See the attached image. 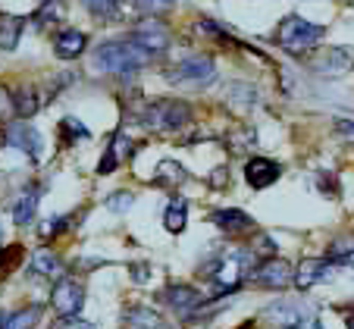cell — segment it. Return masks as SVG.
<instances>
[{
  "label": "cell",
  "instance_id": "cell-3",
  "mask_svg": "<svg viewBox=\"0 0 354 329\" xmlns=\"http://www.w3.org/2000/svg\"><path fill=\"white\" fill-rule=\"evenodd\" d=\"M323 35H326V28L317 26V22H308V19H301V16H288V19L279 26L276 41H279V47L286 50V54L304 57L320 44Z\"/></svg>",
  "mask_w": 354,
  "mask_h": 329
},
{
  "label": "cell",
  "instance_id": "cell-33",
  "mask_svg": "<svg viewBox=\"0 0 354 329\" xmlns=\"http://www.w3.org/2000/svg\"><path fill=\"white\" fill-rule=\"evenodd\" d=\"M226 182H229L226 169H214V176H210V185H226Z\"/></svg>",
  "mask_w": 354,
  "mask_h": 329
},
{
  "label": "cell",
  "instance_id": "cell-5",
  "mask_svg": "<svg viewBox=\"0 0 354 329\" xmlns=\"http://www.w3.org/2000/svg\"><path fill=\"white\" fill-rule=\"evenodd\" d=\"M273 326L279 329H323L320 317H317V308L301 298H282V301H273L267 310H263Z\"/></svg>",
  "mask_w": 354,
  "mask_h": 329
},
{
  "label": "cell",
  "instance_id": "cell-37",
  "mask_svg": "<svg viewBox=\"0 0 354 329\" xmlns=\"http://www.w3.org/2000/svg\"><path fill=\"white\" fill-rule=\"evenodd\" d=\"M44 3H50V0H44Z\"/></svg>",
  "mask_w": 354,
  "mask_h": 329
},
{
  "label": "cell",
  "instance_id": "cell-19",
  "mask_svg": "<svg viewBox=\"0 0 354 329\" xmlns=\"http://www.w3.org/2000/svg\"><path fill=\"white\" fill-rule=\"evenodd\" d=\"M32 273L44 276V279H57V276H63V261L50 248H41L32 254Z\"/></svg>",
  "mask_w": 354,
  "mask_h": 329
},
{
  "label": "cell",
  "instance_id": "cell-13",
  "mask_svg": "<svg viewBox=\"0 0 354 329\" xmlns=\"http://www.w3.org/2000/svg\"><path fill=\"white\" fill-rule=\"evenodd\" d=\"M245 179L251 188H267L279 179V163L267 160V157H254L245 163Z\"/></svg>",
  "mask_w": 354,
  "mask_h": 329
},
{
  "label": "cell",
  "instance_id": "cell-9",
  "mask_svg": "<svg viewBox=\"0 0 354 329\" xmlns=\"http://www.w3.org/2000/svg\"><path fill=\"white\" fill-rule=\"evenodd\" d=\"M292 263L279 261V257H273V261H263L254 267V273H251V279L257 282V285H263V289H286V285H292Z\"/></svg>",
  "mask_w": 354,
  "mask_h": 329
},
{
  "label": "cell",
  "instance_id": "cell-11",
  "mask_svg": "<svg viewBox=\"0 0 354 329\" xmlns=\"http://www.w3.org/2000/svg\"><path fill=\"white\" fill-rule=\"evenodd\" d=\"M163 301H167L169 308L176 310V314L192 317L194 310L204 304V295H201L198 289H192V285H167V292H163Z\"/></svg>",
  "mask_w": 354,
  "mask_h": 329
},
{
  "label": "cell",
  "instance_id": "cell-34",
  "mask_svg": "<svg viewBox=\"0 0 354 329\" xmlns=\"http://www.w3.org/2000/svg\"><path fill=\"white\" fill-rule=\"evenodd\" d=\"M335 129H339L342 135H354V122H348V120H339V126Z\"/></svg>",
  "mask_w": 354,
  "mask_h": 329
},
{
  "label": "cell",
  "instance_id": "cell-6",
  "mask_svg": "<svg viewBox=\"0 0 354 329\" xmlns=\"http://www.w3.org/2000/svg\"><path fill=\"white\" fill-rule=\"evenodd\" d=\"M216 79V66L210 57L204 54H194V57H185L182 63H176L173 69H167V82H173V85H210V82Z\"/></svg>",
  "mask_w": 354,
  "mask_h": 329
},
{
  "label": "cell",
  "instance_id": "cell-29",
  "mask_svg": "<svg viewBox=\"0 0 354 329\" xmlns=\"http://www.w3.org/2000/svg\"><path fill=\"white\" fill-rule=\"evenodd\" d=\"M107 207L113 210V214H122V210L132 207V195H129V191H116V195H110Z\"/></svg>",
  "mask_w": 354,
  "mask_h": 329
},
{
  "label": "cell",
  "instance_id": "cell-27",
  "mask_svg": "<svg viewBox=\"0 0 354 329\" xmlns=\"http://www.w3.org/2000/svg\"><path fill=\"white\" fill-rule=\"evenodd\" d=\"M16 116V107H13V94L7 91V88H0V122L3 126H10Z\"/></svg>",
  "mask_w": 354,
  "mask_h": 329
},
{
  "label": "cell",
  "instance_id": "cell-2",
  "mask_svg": "<svg viewBox=\"0 0 354 329\" xmlns=\"http://www.w3.org/2000/svg\"><path fill=\"white\" fill-rule=\"evenodd\" d=\"M145 63H151V57H147L145 50H138L129 38L107 41V44H100L97 54H94V66L110 75H122V79H132Z\"/></svg>",
  "mask_w": 354,
  "mask_h": 329
},
{
  "label": "cell",
  "instance_id": "cell-17",
  "mask_svg": "<svg viewBox=\"0 0 354 329\" xmlns=\"http://www.w3.org/2000/svg\"><path fill=\"white\" fill-rule=\"evenodd\" d=\"M210 220L226 235H241V232H248V229H254V220H251L245 210H216Z\"/></svg>",
  "mask_w": 354,
  "mask_h": 329
},
{
  "label": "cell",
  "instance_id": "cell-8",
  "mask_svg": "<svg viewBox=\"0 0 354 329\" xmlns=\"http://www.w3.org/2000/svg\"><path fill=\"white\" fill-rule=\"evenodd\" d=\"M50 304H54V310L60 317H75L82 310V304H85V289H82V282L63 276V279L54 285V292H50Z\"/></svg>",
  "mask_w": 354,
  "mask_h": 329
},
{
  "label": "cell",
  "instance_id": "cell-10",
  "mask_svg": "<svg viewBox=\"0 0 354 329\" xmlns=\"http://www.w3.org/2000/svg\"><path fill=\"white\" fill-rule=\"evenodd\" d=\"M3 135H7V141L13 144L16 151L28 154L32 160H38V157H41V148H44V141H41V132H38V129H32L28 122H10V126H3Z\"/></svg>",
  "mask_w": 354,
  "mask_h": 329
},
{
  "label": "cell",
  "instance_id": "cell-28",
  "mask_svg": "<svg viewBox=\"0 0 354 329\" xmlns=\"http://www.w3.org/2000/svg\"><path fill=\"white\" fill-rule=\"evenodd\" d=\"M60 129H63V138H88V129L82 126L79 120H73V116H69V120H63Z\"/></svg>",
  "mask_w": 354,
  "mask_h": 329
},
{
  "label": "cell",
  "instance_id": "cell-21",
  "mask_svg": "<svg viewBox=\"0 0 354 329\" xmlns=\"http://www.w3.org/2000/svg\"><path fill=\"white\" fill-rule=\"evenodd\" d=\"M38 320H41V308H22V310H16V314L3 317L0 329H35Z\"/></svg>",
  "mask_w": 354,
  "mask_h": 329
},
{
  "label": "cell",
  "instance_id": "cell-24",
  "mask_svg": "<svg viewBox=\"0 0 354 329\" xmlns=\"http://www.w3.org/2000/svg\"><path fill=\"white\" fill-rule=\"evenodd\" d=\"M22 261V248L19 245H10V248H0V279H7L16 270V263Z\"/></svg>",
  "mask_w": 354,
  "mask_h": 329
},
{
  "label": "cell",
  "instance_id": "cell-14",
  "mask_svg": "<svg viewBox=\"0 0 354 329\" xmlns=\"http://www.w3.org/2000/svg\"><path fill=\"white\" fill-rule=\"evenodd\" d=\"M85 47H88V38L79 28H63L54 38V54L60 57V60H75V57L85 54Z\"/></svg>",
  "mask_w": 354,
  "mask_h": 329
},
{
  "label": "cell",
  "instance_id": "cell-18",
  "mask_svg": "<svg viewBox=\"0 0 354 329\" xmlns=\"http://www.w3.org/2000/svg\"><path fill=\"white\" fill-rule=\"evenodd\" d=\"M22 28H26V19L13 13H0V50H16L22 38Z\"/></svg>",
  "mask_w": 354,
  "mask_h": 329
},
{
  "label": "cell",
  "instance_id": "cell-12",
  "mask_svg": "<svg viewBox=\"0 0 354 329\" xmlns=\"http://www.w3.org/2000/svg\"><path fill=\"white\" fill-rule=\"evenodd\" d=\"M335 263L333 261H320V257H308V261H301L298 270H295L292 282L298 285V289H310V285H317L320 279H329V273H333Z\"/></svg>",
  "mask_w": 354,
  "mask_h": 329
},
{
  "label": "cell",
  "instance_id": "cell-20",
  "mask_svg": "<svg viewBox=\"0 0 354 329\" xmlns=\"http://www.w3.org/2000/svg\"><path fill=\"white\" fill-rule=\"evenodd\" d=\"M185 223H188L185 198L173 195V198H169V204H167V210H163V226H167L169 232H182V229H185Z\"/></svg>",
  "mask_w": 354,
  "mask_h": 329
},
{
  "label": "cell",
  "instance_id": "cell-31",
  "mask_svg": "<svg viewBox=\"0 0 354 329\" xmlns=\"http://www.w3.org/2000/svg\"><path fill=\"white\" fill-rule=\"evenodd\" d=\"M69 223V216H54V220H47V226H41V238H50V235L63 232Z\"/></svg>",
  "mask_w": 354,
  "mask_h": 329
},
{
  "label": "cell",
  "instance_id": "cell-23",
  "mask_svg": "<svg viewBox=\"0 0 354 329\" xmlns=\"http://www.w3.org/2000/svg\"><path fill=\"white\" fill-rule=\"evenodd\" d=\"M185 179H188V173H185V169H182L176 160H163L160 167H157V176H154L157 185H169V188L182 185Z\"/></svg>",
  "mask_w": 354,
  "mask_h": 329
},
{
  "label": "cell",
  "instance_id": "cell-36",
  "mask_svg": "<svg viewBox=\"0 0 354 329\" xmlns=\"http://www.w3.org/2000/svg\"><path fill=\"white\" fill-rule=\"evenodd\" d=\"M345 323H348V329H354V317H348V320H345Z\"/></svg>",
  "mask_w": 354,
  "mask_h": 329
},
{
  "label": "cell",
  "instance_id": "cell-16",
  "mask_svg": "<svg viewBox=\"0 0 354 329\" xmlns=\"http://www.w3.org/2000/svg\"><path fill=\"white\" fill-rule=\"evenodd\" d=\"M38 201H41V188H38V185L22 188L19 198H16V204H13V220H16V226H28V223L35 220Z\"/></svg>",
  "mask_w": 354,
  "mask_h": 329
},
{
  "label": "cell",
  "instance_id": "cell-30",
  "mask_svg": "<svg viewBox=\"0 0 354 329\" xmlns=\"http://www.w3.org/2000/svg\"><path fill=\"white\" fill-rule=\"evenodd\" d=\"M176 0H135V7L145 10V13H160V10H169Z\"/></svg>",
  "mask_w": 354,
  "mask_h": 329
},
{
  "label": "cell",
  "instance_id": "cell-15",
  "mask_svg": "<svg viewBox=\"0 0 354 329\" xmlns=\"http://www.w3.org/2000/svg\"><path fill=\"white\" fill-rule=\"evenodd\" d=\"M129 154H132V138H129L126 132H116L113 138H110V148H107V154H104V160H100L97 173H100V176L113 173V169L120 167V163L126 160Z\"/></svg>",
  "mask_w": 354,
  "mask_h": 329
},
{
  "label": "cell",
  "instance_id": "cell-25",
  "mask_svg": "<svg viewBox=\"0 0 354 329\" xmlns=\"http://www.w3.org/2000/svg\"><path fill=\"white\" fill-rule=\"evenodd\" d=\"M351 66H354V54H351V50L335 47L333 54H329V69H333V75L335 73H345V69H351Z\"/></svg>",
  "mask_w": 354,
  "mask_h": 329
},
{
  "label": "cell",
  "instance_id": "cell-35",
  "mask_svg": "<svg viewBox=\"0 0 354 329\" xmlns=\"http://www.w3.org/2000/svg\"><path fill=\"white\" fill-rule=\"evenodd\" d=\"M135 279H147V267H135Z\"/></svg>",
  "mask_w": 354,
  "mask_h": 329
},
{
  "label": "cell",
  "instance_id": "cell-7",
  "mask_svg": "<svg viewBox=\"0 0 354 329\" xmlns=\"http://www.w3.org/2000/svg\"><path fill=\"white\" fill-rule=\"evenodd\" d=\"M129 41H132L138 50H145L151 60H154V57H160L163 50L169 47V32L160 26V22L145 19L138 28H132V32H129Z\"/></svg>",
  "mask_w": 354,
  "mask_h": 329
},
{
  "label": "cell",
  "instance_id": "cell-32",
  "mask_svg": "<svg viewBox=\"0 0 354 329\" xmlns=\"http://www.w3.org/2000/svg\"><path fill=\"white\" fill-rule=\"evenodd\" d=\"M50 329H94L88 320H79V317H60Z\"/></svg>",
  "mask_w": 354,
  "mask_h": 329
},
{
  "label": "cell",
  "instance_id": "cell-26",
  "mask_svg": "<svg viewBox=\"0 0 354 329\" xmlns=\"http://www.w3.org/2000/svg\"><path fill=\"white\" fill-rule=\"evenodd\" d=\"M82 3H85V10L94 16H113L116 10L122 7V0H82Z\"/></svg>",
  "mask_w": 354,
  "mask_h": 329
},
{
  "label": "cell",
  "instance_id": "cell-4",
  "mask_svg": "<svg viewBox=\"0 0 354 329\" xmlns=\"http://www.w3.org/2000/svg\"><path fill=\"white\" fill-rule=\"evenodd\" d=\"M188 122H192V110L182 101H151L138 113V126L151 132H179Z\"/></svg>",
  "mask_w": 354,
  "mask_h": 329
},
{
  "label": "cell",
  "instance_id": "cell-22",
  "mask_svg": "<svg viewBox=\"0 0 354 329\" xmlns=\"http://www.w3.org/2000/svg\"><path fill=\"white\" fill-rule=\"evenodd\" d=\"M13 107H16V116H19V120H28V116H35V113H38V107H41L38 91H35V88H22V91H16Z\"/></svg>",
  "mask_w": 354,
  "mask_h": 329
},
{
  "label": "cell",
  "instance_id": "cell-1",
  "mask_svg": "<svg viewBox=\"0 0 354 329\" xmlns=\"http://www.w3.org/2000/svg\"><path fill=\"white\" fill-rule=\"evenodd\" d=\"M257 267V254L254 251H245V248H235L220 254L210 267H204V276L214 282L216 292H235L241 285V279L254 273Z\"/></svg>",
  "mask_w": 354,
  "mask_h": 329
}]
</instances>
